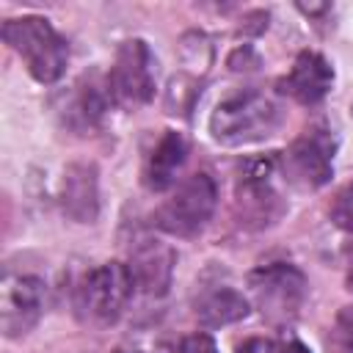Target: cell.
<instances>
[{"mask_svg": "<svg viewBox=\"0 0 353 353\" xmlns=\"http://www.w3.org/2000/svg\"><path fill=\"white\" fill-rule=\"evenodd\" d=\"M3 39L25 61L33 80H39V83L61 80L66 61H69V47L63 41V36L44 17L28 14V17L6 19Z\"/></svg>", "mask_w": 353, "mask_h": 353, "instance_id": "2", "label": "cell"}, {"mask_svg": "<svg viewBox=\"0 0 353 353\" xmlns=\"http://www.w3.org/2000/svg\"><path fill=\"white\" fill-rule=\"evenodd\" d=\"M113 353H124V350H113Z\"/></svg>", "mask_w": 353, "mask_h": 353, "instance_id": "23", "label": "cell"}, {"mask_svg": "<svg viewBox=\"0 0 353 353\" xmlns=\"http://www.w3.org/2000/svg\"><path fill=\"white\" fill-rule=\"evenodd\" d=\"M61 210L77 223H94L99 215V179L94 163H72L61 179Z\"/></svg>", "mask_w": 353, "mask_h": 353, "instance_id": "13", "label": "cell"}, {"mask_svg": "<svg viewBox=\"0 0 353 353\" xmlns=\"http://www.w3.org/2000/svg\"><path fill=\"white\" fill-rule=\"evenodd\" d=\"M185 160H188V138L176 130H165L143 160L141 182L152 193L168 190L176 182V174L185 165Z\"/></svg>", "mask_w": 353, "mask_h": 353, "instance_id": "14", "label": "cell"}, {"mask_svg": "<svg viewBox=\"0 0 353 353\" xmlns=\"http://www.w3.org/2000/svg\"><path fill=\"white\" fill-rule=\"evenodd\" d=\"M237 353H270V342H265V339H245L237 347Z\"/></svg>", "mask_w": 353, "mask_h": 353, "instance_id": "21", "label": "cell"}, {"mask_svg": "<svg viewBox=\"0 0 353 353\" xmlns=\"http://www.w3.org/2000/svg\"><path fill=\"white\" fill-rule=\"evenodd\" d=\"M248 312H251L248 298L234 287H207L193 301V314L207 328L240 323L243 317H248Z\"/></svg>", "mask_w": 353, "mask_h": 353, "instance_id": "15", "label": "cell"}, {"mask_svg": "<svg viewBox=\"0 0 353 353\" xmlns=\"http://www.w3.org/2000/svg\"><path fill=\"white\" fill-rule=\"evenodd\" d=\"M108 85L121 105H146L154 97V58L143 39H127L116 50Z\"/></svg>", "mask_w": 353, "mask_h": 353, "instance_id": "8", "label": "cell"}, {"mask_svg": "<svg viewBox=\"0 0 353 353\" xmlns=\"http://www.w3.org/2000/svg\"><path fill=\"white\" fill-rule=\"evenodd\" d=\"M174 262L176 254L171 245H165L163 240L154 237H141L132 248H130V276L132 284L146 292V295H165L171 276H174Z\"/></svg>", "mask_w": 353, "mask_h": 353, "instance_id": "10", "label": "cell"}, {"mask_svg": "<svg viewBox=\"0 0 353 353\" xmlns=\"http://www.w3.org/2000/svg\"><path fill=\"white\" fill-rule=\"evenodd\" d=\"M44 281L28 273H8L0 287V325L6 336L28 334L44 314Z\"/></svg>", "mask_w": 353, "mask_h": 353, "instance_id": "9", "label": "cell"}, {"mask_svg": "<svg viewBox=\"0 0 353 353\" xmlns=\"http://www.w3.org/2000/svg\"><path fill=\"white\" fill-rule=\"evenodd\" d=\"M350 110H353V108H350Z\"/></svg>", "mask_w": 353, "mask_h": 353, "instance_id": "24", "label": "cell"}, {"mask_svg": "<svg viewBox=\"0 0 353 353\" xmlns=\"http://www.w3.org/2000/svg\"><path fill=\"white\" fill-rule=\"evenodd\" d=\"M176 353H218V345L210 334H190L179 342Z\"/></svg>", "mask_w": 353, "mask_h": 353, "instance_id": "18", "label": "cell"}, {"mask_svg": "<svg viewBox=\"0 0 353 353\" xmlns=\"http://www.w3.org/2000/svg\"><path fill=\"white\" fill-rule=\"evenodd\" d=\"M218 204L215 179L204 171L182 179L154 212V223L174 237H196L212 218Z\"/></svg>", "mask_w": 353, "mask_h": 353, "instance_id": "4", "label": "cell"}, {"mask_svg": "<svg viewBox=\"0 0 353 353\" xmlns=\"http://www.w3.org/2000/svg\"><path fill=\"white\" fill-rule=\"evenodd\" d=\"M110 102L116 99L110 94L108 80L99 83L97 77H80L72 85V91L63 97V108H61L63 124L80 135H88L102 124Z\"/></svg>", "mask_w": 353, "mask_h": 353, "instance_id": "11", "label": "cell"}, {"mask_svg": "<svg viewBox=\"0 0 353 353\" xmlns=\"http://www.w3.org/2000/svg\"><path fill=\"white\" fill-rule=\"evenodd\" d=\"M276 165H279L276 154L254 157L240 165L237 188H234V210L240 223L262 229L281 215L284 204L279 201V193L273 188Z\"/></svg>", "mask_w": 353, "mask_h": 353, "instance_id": "7", "label": "cell"}, {"mask_svg": "<svg viewBox=\"0 0 353 353\" xmlns=\"http://www.w3.org/2000/svg\"><path fill=\"white\" fill-rule=\"evenodd\" d=\"M281 105L265 91H234L218 102L210 116V132L223 146L256 143L281 124Z\"/></svg>", "mask_w": 353, "mask_h": 353, "instance_id": "1", "label": "cell"}, {"mask_svg": "<svg viewBox=\"0 0 353 353\" xmlns=\"http://www.w3.org/2000/svg\"><path fill=\"white\" fill-rule=\"evenodd\" d=\"M345 284H347V290L353 292V259H350V265H347V276H345Z\"/></svg>", "mask_w": 353, "mask_h": 353, "instance_id": "22", "label": "cell"}, {"mask_svg": "<svg viewBox=\"0 0 353 353\" xmlns=\"http://www.w3.org/2000/svg\"><path fill=\"white\" fill-rule=\"evenodd\" d=\"M334 157H336V135L328 124L306 127L287 149L281 168L287 182L301 190H320L334 176Z\"/></svg>", "mask_w": 353, "mask_h": 353, "instance_id": "6", "label": "cell"}, {"mask_svg": "<svg viewBox=\"0 0 353 353\" xmlns=\"http://www.w3.org/2000/svg\"><path fill=\"white\" fill-rule=\"evenodd\" d=\"M254 306L270 323H290L306 301V276L290 262H270L248 273Z\"/></svg>", "mask_w": 353, "mask_h": 353, "instance_id": "5", "label": "cell"}, {"mask_svg": "<svg viewBox=\"0 0 353 353\" xmlns=\"http://www.w3.org/2000/svg\"><path fill=\"white\" fill-rule=\"evenodd\" d=\"M334 85V69L331 63L312 50L298 52L292 61V69L279 80V91L292 97L301 105H317Z\"/></svg>", "mask_w": 353, "mask_h": 353, "instance_id": "12", "label": "cell"}, {"mask_svg": "<svg viewBox=\"0 0 353 353\" xmlns=\"http://www.w3.org/2000/svg\"><path fill=\"white\" fill-rule=\"evenodd\" d=\"M135 284L130 268L121 262H105L88 270L74 290L77 317L88 325H110L124 312Z\"/></svg>", "mask_w": 353, "mask_h": 353, "instance_id": "3", "label": "cell"}, {"mask_svg": "<svg viewBox=\"0 0 353 353\" xmlns=\"http://www.w3.org/2000/svg\"><path fill=\"white\" fill-rule=\"evenodd\" d=\"M331 218H334V223H336L342 232L353 234V182H347V185L336 193V199H334V204H331Z\"/></svg>", "mask_w": 353, "mask_h": 353, "instance_id": "17", "label": "cell"}, {"mask_svg": "<svg viewBox=\"0 0 353 353\" xmlns=\"http://www.w3.org/2000/svg\"><path fill=\"white\" fill-rule=\"evenodd\" d=\"M336 336L347 350H353V306H345L336 314Z\"/></svg>", "mask_w": 353, "mask_h": 353, "instance_id": "19", "label": "cell"}, {"mask_svg": "<svg viewBox=\"0 0 353 353\" xmlns=\"http://www.w3.org/2000/svg\"><path fill=\"white\" fill-rule=\"evenodd\" d=\"M270 353H312L303 342H298V339H279V342H270Z\"/></svg>", "mask_w": 353, "mask_h": 353, "instance_id": "20", "label": "cell"}, {"mask_svg": "<svg viewBox=\"0 0 353 353\" xmlns=\"http://www.w3.org/2000/svg\"><path fill=\"white\" fill-rule=\"evenodd\" d=\"M196 97H199V88H196L193 77H185V74L171 77V85H168V94H165V108H168V113H176V110L188 113L193 108Z\"/></svg>", "mask_w": 353, "mask_h": 353, "instance_id": "16", "label": "cell"}]
</instances>
